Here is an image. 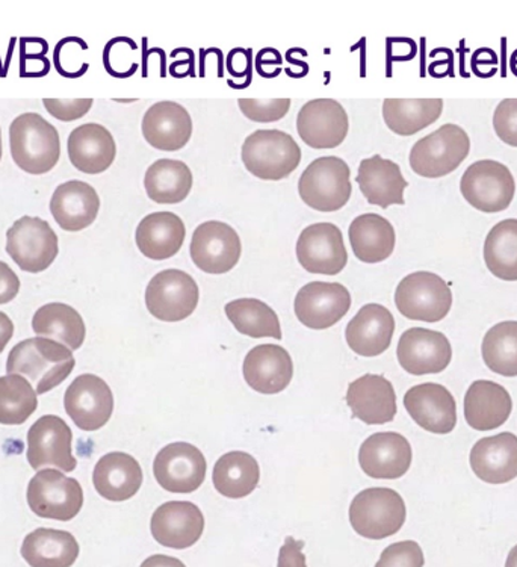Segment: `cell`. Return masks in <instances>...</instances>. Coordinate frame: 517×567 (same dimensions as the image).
<instances>
[{
  "mask_svg": "<svg viewBox=\"0 0 517 567\" xmlns=\"http://www.w3.org/2000/svg\"><path fill=\"white\" fill-rule=\"evenodd\" d=\"M242 114L255 123H275L289 113V99H241Z\"/></svg>",
  "mask_w": 517,
  "mask_h": 567,
  "instance_id": "ee69618b",
  "label": "cell"
},
{
  "mask_svg": "<svg viewBox=\"0 0 517 567\" xmlns=\"http://www.w3.org/2000/svg\"><path fill=\"white\" fill-rule=\"evenodd\" d=\"M144 138L163 152H177L189 143L193 120L186 107L176 102H159L148 107L143 118Z\"/></svg>",
  "mask_w": 517,
  "mask_h": 567,
  "instance_id": "484cf974",
  "label": "cell"
},
{
  "mask_svg": "<svg viewBox=\"0 0 517 567\" xmlns=\"http://www.w3.org/2000/svg\"><path fill=\"white\" fill-rule=\"evenodd\" d=\"M76 365L72 350L48 338H31L19 342L8 354V374L27 377L37 395L52 391L68 380Z\"/></svg>",
  "mask_w": 517,
  "mask_h": 567,
  "instance_id": "6da1fadb",
  "label": "cell"
},
{
  "mask_svg": "<svg viewBox=\"0 0 517 567\" xmlns=\"http://www.w3.org/2000/svg\"><path fill=\"white\" fill-rule=\"evenodd\" d=\"M513 411L510 393L490 380H477L465 395L467 424L478 432H490L506 424Z\"/></svg>",
  "mask_w": 517,
  "mask_h": 567,
  "instance_id": "4dcf8cb0",
  "label": "cell"
},
{
  "mask_svg": "<svg viewBox=\"0 0 517 567\" xmlns=\"http://www.w3.org/2000/svg\"><path fill=\"white\" fill-rule=\"evenodd\" d=\"M12 334H14V324H12L11 318L7 313L0 312V353L6 350Z\"/></svg>",
  "mask_w": 517,
  "mask_h": 567,
  "instance_id": "f907efd6",
  "label": "cell"
},
{
  "mask_svg": "<svg viewBox=\"0 0 517 567\" xmlns=\"http://www.w3.org/2000/svg\"><path fill=\"white\" fill-rule=\"evenodd\" d=\"M0 159H2V131H0Z\"/></svg>",
  "mask_w": 517,
  "mask_h": 567,
  "instance_id": "db71d44e",
  "label": "cell"
},
{
  "mask_svg": "<svg viewBox=\"0 0 517 567\" xmlns=\"http://www.w3.org/2000/svg\"><path fill=\"white\" fill-rule=\"evenodd\" d=\"M101 198L93 186L69 181L58 186L51 200V213L65 231H81L96 221Z\"/></svg>",
  "mask_w": 517,
  "mask_h": 567,
  "instance_id": "f546056e",
  "label": "cell"
},
{
  "mask_svg": "<svg viewBox=\"0 0 517 567\" xmlns=\"http://www.w3.org/2000/svg\"><path fill=\"white\" fill-rule=\"evenodd\" d=\"M186 238L184 221L173 213H155L141 219L135 241L141 254L152 260H165L179 254Z\"/></svg>",
  "mask_w": 517,
  "mask_h": 567,
  "instance_id": "d6a6232c",
  "label": "cell"
},
{
  "mask_svg": "<svg viewBox=\"0 0 517 567\" xmlns=\"http://www.w3.org/2000/svg\"><path fill=\"white\" fill-rule=\"evenodd\" d=\"M506 567H517V545L508 554Z\"/></svg>",
  "mask_w": 517,
  "mask_h": 567,
  "instance_id": "f5cc1de1",
  "label": "cell"
},
{
  "mask_svg": "<svg viewBox=\"0 0 517 567\" xmlns=\"http://www.w3.org/2000/svg\"><path fill=\"white\" fill-rule=\"evenodd\" d=\"M39 408L35 389L24 377H0V424L22 425Z\"/></svg>",
  "mask_w": 517,
  "mask_h": 567,
  "instance_id": "7bdbcfd3",
  "label": "cell"
},
{
  "mask_svg": "<svg viewBox=\"0 0 517 567\" xmlns=\"http://www.w3.org/2000/svg\"><path fill=\"white\" fill-rule=\"evenodd\" d=\"M28 504L37 516L69 523L84 506V491L77 480L60 471L44 470L29 482Z\"/></svg>",
  "mask_w": 517,
  "mask_h": 567,
  "instance_id": "9c48e42d",
  "label": "cell"
},
{
  "mask_svg": "<svg viewBox=\"0 0 517 567\" xmlns=\"http://www.w3.org/2000/svg\"><path fill=\"white\" fill-rule=\"evenodd\" d=\"M193 181L192 169L182 161L159 159L147 168L144 186L158 205H177L192 193Z\"/></svg>",
  "mask_w": 517,
  "mask_h": 567,
  "instance_id": "74e56055",
  "label": "cell"
},
{
  "mask_svg": "<svg viewBox=\"0 0 517 567\" xmlns=\"http://www.w3.org/2000/svg\"><path fill=\"white\" fill-rule=\"evenodd\" d=\"M93 99H44L48 113L61 122H74L90 113Z\"/></svg>",
  "mask_w": 517,
  "mask_h": 567,
  "instance_id": "7dc6e473",
  "label": "cell"
},
{
  "mask_svg": "<svg viewBox=\"0 0 517 567\" xmlns=\"http://www.w3.org/2000/svg\"><path fill=\"white\" fill-rule=\"evenodd\" d=\"M299 193L309 208L337 213L349 203L353 193L349 164L338 156L318 157L301 175Z\"/></svg>",
  "mask_w": 517,
  "mask_h": 567,
  "instance_id": "8992f818",
  "label": "cell"
},
{
  "mask_svg": "<svg viewBox=\"0 0 517 567\" xmlns=\"http://www.w3.org/2000/svg\"><path fill=\"white\" fill-rule=\"evenodd\" d=\"M395 333V318L382 305L363 306L349 322L345 330L347 343L355 354L375 358L391 347Z\"/></svg>",
  "mask_w": 517,
  "mask_h": 567,
  "instance_id": "d4e9b609",
  "label": "cell"
},
{
  "mask_svg": "<svg viewBox=\"0 0 517 567\" xmlns=\"http://www.w3.org/2000/svg\"><path fill=\"white\" fill-rule=\"evenodd\" d=\"M20 291V279L10 265L0 260V305L10 303L18 297Z\"/></svg>",
  "mask_w": 517,
  "mask_h": 567,
  "instance_id": "681fc988",
  "label": "cell"
},
{
  "mask_svg": "<svg viewBox=\"0 0 517 567\" xmlns=\"http://www.w3.org/2000/svg\"><path fill=\"white\" fill-rule=\"evenodd\" d=\"M355 258L365 264H380L395 250L394 226L379 214H363L354 218L349 230Z\"/></svg>",
  "mask_w": 517,
  "mask_h": 567,
  "instance_id": "e575fe53",
  "label": "cell"
},
{
  "mask_svg": "<svg viewBox=\"0 0 517 567\" xmlns=\"http://www.w3.org/2000/svg\"><path fill=\"white\" fill-rule=\"evenodd\" d=\"M396 355L400 365L409 374H438L448 368L453 349L444 333L413 327L401 334Z\"/></svg>",
  "mask_w": 517,
  "mask_h": 567,
  "instance_id": "d6986e66",
  "label": "cell"
},
{
  "mask_svg": "<svg viewBox=\"0 0 517 567\" xmlns=\"http://www.w3.org/2000/svg\"><path fill=\"white\" fill-rule=\"evenodd\" d=\"M511 62H517V51L511 55Z\"/></svg>",
  "mask_w": 517,
  "mask_h": 567,
  "instance_id": "11a10c76",
  "label": "cell"
},
{
  "mask_svg": "<svg viewBox=\"0 0 517 567\" xmlns=\"http://www.w3.org/2000/svg\"><path fill=\"white\" fill-rule=\"evenodd\" d=\"M64 408L77 427L96 432L113 416V391L101 377L82 374L65 391Z\"/></svg>",
  "mask_w": 517,
  "mask_h": 567,
  "instance_id": "9a60e30c",
  "label": "cell"
},
{
  "mask_svg": "<svg viewBox=\"0 0 517 567\" xmlns=\"http://www.w3.org/2000/svg\"><path fill=\"white\" fill-rule=\"evenodd\" d=\"M471 467L484 483L506 484L517 477V436L499 433L479 439L471 451Z\"/></svg>",
  "mask_w": 517,
  "mask_h": 567,
  "instance_id": "4316f807",
  "label": "cell"
},
{
  "mask_svg": "<svg viewBox=\"0 0 517 567\" xmlns=\"http://www.w3.org/2000/svg\"><path fill=\"white\" fill-rule=\"evenodd\" d=\"M303 548V540H296L291 536L287 537L285 545L280 548L277 567H308Z\"/></svg>",
  "mask_w": 517,
  "mask_h": 567,
  "instance_id": "c3c4849f",
  "label": "cell"
},
{
  "mask_svg": "<svg viewBox=\"0 0 517 567\" xmlns=\"http://www.w3.org/2000/svg\"><path fill=\"white\" fill-rule=\"evenodd\" d=\"M484 262L499 280L517 281V219L508 218L492 227L484 241Z\"/></svg>",
  "mask_w": 517,
  "mask_h": 567,
  "instance_id": "ab89813d",
  "label": "cell"
},
{
  "mask_svg": "<svg viewBox=\"0 0 517 567\" xmlns=\"http://www.w3.org/2000/svg\"><path fill=\"white\" fill-rule=\"evenodd\" d=\"M93 484L102 498L122 503L138 494L143 470L132 455L110 453L103 455L94 467Z\"/></svg>",
  "mask_w": 517,
  "mask_h": 567,
  "instance_id": "1f68e13d",
  "label": "cell"
},
{
  "mask_svg": "<svg viewBox=\"0 0 517 567\" xmlns=\"http://www.w3.org/2000/svg\"><path fill=\"white\" fill-rule=\"evenodd\" d=\"M139 567H186L179 558L163 556V554H156V556L148 557L144 560Z\"/></svg>",
  "mask_w": 517,
  "mask_h": 567,
  "instance_id": "816d5d0a",
  "label": "cell"
},
{
  "mask_svg": "<svg viewBox=\"0 0 517 567\" xmlns=\"http://www.w3.org/2000/svg\"><path fill=\"white\" fill-rule=\"evenodd\" d=\"M208 463L201 451L186 442L164 446L153 463V474L172 494H193L206 478Z\"/></svg>",
  "mask_w": 517,
  "mask_h": 567,
  "instance_id": "4fadbf2b",
  "label": "cell"
},
{
  "mask_svg": "<svg viewBox=\"0 0 517 567\" xmlns=\"http://www.w3.org/2000/svg\"><path fill=\"white\" fill-rule=\"evenodd\" d=\"M351 293L341 284L312 281L301 288L293 310L301 324L312 330L330 329L349 313Z\"/></svg>",
  "mask_w": 517,
  "mask_h": 567,
  "instance_id": "e0dca14e",
  "label": "cell"
},
{
  "mask_svg": "<svg viewBox=\"0 0 517 567\" xmlns=\"http://www.w3.org/2000/svg\"><path fill=\"white\" fill-rule=\"evenodd\" d=\"M189 254L201 271L208 275H226L241 259V238L226 223L206 221L194 230Z\"/></svg>",
  "mask_w": 517,
  "mask_h": 567,
  "instance_id": "7c38bea8",
  "label": "cell"
},
{
  "mask_svg": "<svg viewBox=\"0 0 517 567\" xmlns=\"http://www.w3.org/2000/svg\"><path fill=\"white\" fill-rule=\"evenodd\" d=\"M151 529L153 539L165 548H192L205 532V516L189 501H169L153 513Z\"/></svg>",
  "mask_w": 517,
  "mask_h": 567,
  "instance_id": "ffe728a7",
  "label": "cell"
},
{
  "mask_svg": "<svg viewBox=\"0 0 517 567\" xmlns=\"http://www.w3.org/2000/svg\"><path fill=\"white\" fill-rule=\"evenodd\" d=\"M293 362L283 347L263 343L244 360V379L248 386L265 395L283 392L292 382Z\"/></svg>",
  "mask_w": 517,
  "mask_h": 567,
  "instance_id": "603a6c76",
  "label": "cell"
},
{
  "mask_svg": "<svg viewBox=\"0 0 517 567\" xmlns=\"http://www.w3.org/2000/svg\"><path fill=\"white\" fill-rule=\"evenodd\" d=\"M10 148L12 159L24 173L45 175L60 161V134L40 114H22L11 123Z\"/></svg>",
  "mask_w": 517,
  "mask_h": 567,
  "instance_id": "7a4b0ae2",
  "label": "cell"
},
{
  "mask_svg": "<svg viewBox=\"0 0 517 567\" xmlns=\"http://www.w3.org/2000/svg\"><path fill=\"white\" fill-rule=\"evenodd\" d=\"M226 315L239 333L248 338L281 339L279 317L275 310L258 298H239L226 305Z\"/></svg>",
  "mask_w": 517,
  "mask_h": 567,
  "instance_id": "60d3db41",
  "label": "cell"
},
{
  "mask_svg": "<svg viewBox=\"0 0 517 567\" xmlns=\"http://www.w3.org/2000/svg\"><path fill=\"white\" fill-rule=\"evenodd\" d=\"M72 441L68 422L55 415L41 416L28 432L29 465L35 471L44 466H55L64 472L76 470Z\"/></svg>",
  "mask_w": 517,
  "mask_h": 567,
  "instance_id": "2e32d148",
  "label": "cell"
},
{
  "mask_svg": "<svg viewBox=\"0 0 517 567\" xmlns=\"http://www.w3.org/2000/svg\"><path fill=\"white\" fill-rule=\"evenodd\" d=\"M404 408L420 427L434 434H448L457 425L453 393L437 383H422L405 392Z\"/></svg>",
  "mask_w": 517,
  "mask_h": 567,
  "instance_id": "44dd1931",
  "label": "cell"
},
{
  "mask_svg": "<svg viewBox=\"0 0 517 567\" xmlns=\"http://www.w3.org/2000/svg\"><path fill=\"white\" fill-rule=\"evenodd\" d=\"M297 259L312 275L337 276L349 264L341 229L332 223L306 227L297 241Z\"/></svg>",
  "mask_w": 517,
  "mask_h": 567,
  "instance_id": "5bb4252c",
  "label": "cell"
},
{
  "mask_svg": "<svg viewBox=\"0 0 517 567\" xmlns=\"http://www.w3.org/2000/svg\"><path fill=\"white\" fill-rule=\"evenodd\" d=\"M407 511L399 492L387 487H371L355 495L350 506L351 527L359 536L382 540L399 533Z\"/></svg>",
  "mask_w": 517,
  "mask_h": 567,
  "instance_id": "5b68a950",
  "label": "cell"
},
{
  "mask_svg": "<svg viewBox=\"0 0 517 567\" xmlns=\"http://www.w3.org/2000/svg\"><path fill=\"white\" fill-rule=\"evenodd\" d=\"M347 404L353 416L368 425L387 424L396 415L395 389L386 377L366 374L350 384Z\"/></svg>",
  "mask_w": 517,
  "mask_h": 567,
  "instance_id": "cb8c5ba5",
  "label": "cell"
},
{
  "mask_svg": "<svg viewBox=\"0 0 517 567\" xmlns=\"http://www.w3.org/2000/svg\"><path fill=\"white\" fill-rule=\"evenodd\" d=\"M259 463L244 451H231L215 463L214 486L226 498H246L259 486Z\"/></svg>",
  "mask_w": 517,
  "mask_h": 567,
  "instance_id": "8d00e7d4",
  "label": "cell"
},
{
  "mask_svg": "<svg viewBox=\"0 0 517 567\" xmlns=\"http://www.w3.org/2000/svg\"><path fill=\"white\" fill-rule=\"evenodd\" d=\"M20 553L31 567H72L80 557V544L69 532L39 528L24 537Z\"/></svg>",
  "mask_w": 517,
  "mask_h": 567,
  "instance_id": "836d02e7",
  "label": "cell"
},
{
  "mask_svg": "<svg viewBox=\"0 0 517 567\" xmlns=\"http://www.w3.org/2000/svg\"><path fill=\"white\" fill-rule=\"evenodd\" d=\"M349 114L345 107L333 99H317L306 103L297 117V132L312 148L341 146L349 135Z\"/></svg>",
  "mask_w": 517,
  "mask_h": 567,
  "instance_id": "ac0fdd59",
  "label": "cell"
},
{
  "mask_svg": "<svg viewBox=\"0 0 517 567\" xmlns=\"http://www.w3.org/2000/svg\"><path fill=\"white\" fill-rule=\"evenodd\" d=\"M494 130L503 143L517 147V99H504L496 106Z\"/></svg>",
  "mask_w": 517,
  "mask_h": 567,
  "instance_id": "bcb514c9",
  "label": "cell"
},
{
  "mask_svg": "<svg viewBox=\"0 0 517 567\" xmlns=\"http://www.w3.org/2000/svg\"><path fill=\"white\" fill-rule=\"evenodd\" d=\"M484 363L503 377H517V321H504L492 327L483 339Z\"/></svg>",
  "mask_w": 517,
  "mask_h": 567,
  "instance_id": "b9f144b4",
  "label": "cell"
},
{
  "mask_svg": "<svg viewBox=\"0 0 517 567\" xmlns=\"http://www.w3.org/2000/svg\"><path fill=\"white\" fill-rule=\"evenodd\" d=\"M242 163L260 181H283L301 163V148L287 132L256 131L242 144Z\"/></svg>",
  "mask_w": 517,
  "mask_h": 567,
  "instance_id": "3957f363",
  "label": "cell"
},
{
  "mask_svg": "<svg viewBox=\"0 0 517 567\" xmlns=\"http://www.w3.org/2000/svg\"><path fill=\"white\" fill-rule=\"evenodd\" d=\"M412 446L403 434L375 433L360 446L359 463L368 477L396 480L411 470Z\"/></svg>",
  "mask_w": 517,
  "mask_h": 567,
  "instance_id": "7402d4cb",
  "label": "cell"
},
{
  "mask_svg": "<svg viewBox=\"0 0 517 567\" xmlns=\"http://www.w3.org/2000/svg\"><path fill=\"white\" fill-rule=\"evenodd\" d=\"M7 254L20 270L43 272L58 258L60 241L51 225L37 217H22L7 231Z\"/></svg>",
  "mask_w": 517,
  "mask_h": 567,
  "instance_id": "30bf717a",
  "label": "cell"
},
{
  "mask_svg": "<svg viewBox=\"0 0 517 567\" xmlns=\"http://www.w3.org/2000/svg\"><path fill=\"white\" fill-rule=\"evenodd\" d=\"M425 558L420 544L396 542L383 550L375 567H424Z\"/></svg>",
  "mask_w": 517,
  "mask_h": 567,
  "instance_id": "f6af8a7d",
  "label": "cell"
},
{
  "mask_svg": "<svg viewBox=\"0 0 517 567\" xmlns=\"http://www.w3.org/2000/svg\"><path fill=\"white\" fill-rule=\"evenodd\" d=\"M461 192L479 213L498 214L511 205L516 181L507 165L498 161H477L463 175Z\"/></svg>",
  "mask_w": 517,
  "mask_h": 567,
  "instance_id": "ba28073f",
  "label": "cell"
},
{
  "mask_svg": "<svg viewBox=\"0 0 517 567\" xmlns=\"http://www.w3.org/2000/svg\"><path fill=\"white\" fill-rule=\"evenodd\" d=\"M355 182L370 205L387 209L389 206H403L405 203L404 189L409 182L404 179L400 165L394 161L384 159L380 155L363 159Z\"/></svg>",
  "mask_w": 517,
  "mask_h": 567,
  "instance_id": "83f0119b",
  "label": "cell"
},
{
  "mask_svg": "<svg viewBox=\"0 0 517 567\" xmlns=\"http://www.w3.org/2000/svg\"><path fill=\"white\" fill-rule=\"evenodd\" d=\"M68 152L74 168L85 175H101L114 164L117 146L113 134L105 126L89 123L70 134Z\"/></svg>",
  "mask_w": 517,
  "mask_h": 567,
  "instance_id": "f1b7e54d",
  "label": "cell"
},
{
  "mask_svg": "<svg viewBox=\"0 0 517 567\" xmlns=\"http://www.w3.org/2000/svg\"><path fill=\"white\" fill-rule=\"evenodd\" d=\"M198 300H200L198 285L185 271H161L147 285L146 305L148 312L156 320L184 321L197 309Z\"/></svg>",
  "mask_w": 517,
  "mask_h": 567,
  "instance_id": "8fae6325",
  "label": "cell"
},
{
  "mask_svg": "<svg viewBox=\"0 0 517 567\" xmlns=\"http://www.w3.org/2000/svg\"><path fill=\"white\" fill-rule=\"evenodd\" d=\"M442 99H386L383 118L389 130L400 136H412L441 118Z\"/></svg>",
  "mask_w": 517,
  "mask_h": 567,
  "instance_id": "d590c367",
  "label": "cell"
},
{
  "mask_svg": "<svg viewBox=\"0 0 517 567\" xmlns=\"http://www.w3.org/2000/svg\"><path fill=\"white\" fill-rule=\"evenodd\" d=\"M32 330L39 337L68 346L72 351L81 349L86 334L81 313L64 303L45 305L37 310L32 318Z\"/></svg>",
  "mask_w": 517,
  "mask_h": 567,
  "instance_id": "f35d334b",
  "label": "cell"
},
{
  "mask_svg": "<svg viewBox=\"0 0 517 567\" xmlns=\"http://www.w3.org/2000/svg\"><path fill=\"white\" fill-rule=\"evenodd\" d=\"M396 309L413 321L438 322L445 320L453 306V292L441 276L416 271L405 276L395 291Z\"/></svg>",
  "mask_w": 517,
  "mask_h": 567,
  "instance_id": "52a82bcc",
  "label": "cell"
},
{
  "mask_svg": "<svg viewBox=\"0 0 517 567\" xmlns=\"http://www.w3.org/2000/svg\"><path fill=\"white\" fill-rule=\"evenodd\" d=\"M471 152V138L457 124H444L437 131L416 141L409 163L417 176L441 179L456 172Z\"/></svg>",
  "mask_w": 517,
  "mask_h": 567,
  "instance_id": "277c9868",
  "label": "cell"
}]
</instances>
